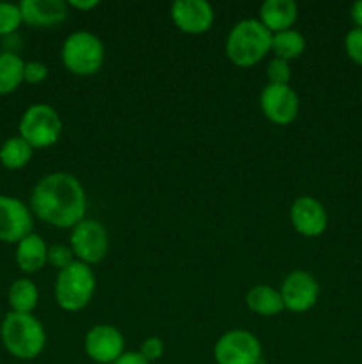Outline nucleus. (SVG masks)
<instances>
[{
  "label": "nucleus",
  "instance_id": "1",
  "mask_svg": "<svg viewBox=\"0 0 362 364\" xmlns=\"http://www.w3.org/2000/svg\"><path fill=\"white\" fill-rule=\"evenodd\" d=\"M32 212L55 228H75L84 220L87 198L80 181L67 173H53L38 181L31 198Z\"/></svg>",
  "mask_w": 362,
  "mask_h": 364
},
{
  "label": "nucleus",
  "instance_id": "2",
  "mask_svg": "<svg viewBox=\"0 0 362 364\" xmlns=\"http://www.w3.org/2000/svg\"><path fill=\"white\" fill-rule=\"evenodd\" d=\"M272 36L259 20H241L227 36V57L240 68L254 66L272 50Z\"/></svg>",
  "mask_w": 362,
  "mask_h": 364
},
{
  "label": "nucleus",
  "instance_id": "3",
  "mask_svg": "<svg viewBox=\"0 0 362 364\" xmlns=\"http://www.w3.org/2000/svg\"><path fill=\"white\" fill-rule=\"evenodd\" d=\"M2 343L13 358L35 359L46 345L41 322L31 313H9L2 322Z\"/></svg>",
  "mask_w": 362,
  "mask_h": 364
},
{
  "label": "nucleus",
  "instance_id": "4",
  "mask_svg": "<svg viewBox=\"0 0 362 364\" xmlns=\"http://www.w3.org/2000/svg\"><path fill=\"white\" fill-rule=\"evenodd\" d=\"M96 290V277L91 267L73 262L59 270L55 281V301L64 311H80L91 302Z\"/></svg>",
  "mask_w": 362,
  "mask_h": 364
},
{
  "label": "nucleus",
  "instance_id": "5",
  "mask_svg": "<svg viewBox=\"0 0 362 364\" xmlns=\"http://www.w3.org/2000/svg\"><path fill=\"white\" fill-rule=\"evenodd\" d=\"M62 63L73 75L91 77L98 73L105 59V48L98 36L91 32H73L62 45Z\"/></svg>",
  "mask_w": 362,
  "mask_h": 364
},
{
  "label": "nucleus",
  "instance_id": "6",
  "mask_svg": "<svg viewBox=\"0 0 362 364\" xmlns=\"http://www.w3.org/2000/svg\"><path fill=\"white\" fill-rule=\"evenodd\" d=\"M62 132V121L53 107L38 103L25 110L20 119V137L34 148H50L55 144Z\"/></svg>",
  "mask_w": 362,
  "mask_h": 364
},
{
  "label": "nucleus",
  "instance_id": "7",
  "mask_svg": "<svg viewBox=\"0 0 362 364\" xmlns=\"http://www.w3.org/2000/svg\"><path fill=\"white\" fill-rule=\"evenodd\" d=\"M71 251L78 262L99 263L109 252V233L98 220L84 219L71 231Z\"/></svg>",
  "mask_w": 362,
  "mask_h": 364
},
{
  "label": "nucleus",
  "instance_id": "8",
  "mask_svg": "<svg viewBox=\"0 0 362 364\" xmlns=\"http://www.w3.org/2000/svg\"><path fill=\"white\" fill-rule=\"evenodd\" d=\"M219 364H265L261 343L247 331H229L215 345Z\"/></svg>",
  "mask_w": 362,
  "mask_h": 364
},
{
  "label": "nucleus",
  "instance_id": "9",
  "mask_svg": "<svg viewBox=\"0 0 362 364\" xmlns=\"http://www.w3.org/2000/svg\"><path fill=\"white\" fill-rule=\"evenodd\" d=\"M32 213L20 199L0 196V242L18 244L32 233Z\"/></svg>",
  "mask_w": 362,
  "mask_h": 364
},
{
  "label": "nucleus",
  "instance_id": "10",
  "mask_svg": "<svg viewBox=\"0 0 362 364\" xmlns=\"http://www.w3.org/2000/svg\"><path fill=\"white\" fill-rule=\"evenodd\" d=\"M263 114L275 124H290L298 116V96L290 85L268 84L259 98Z\"/></svg>",
  "mask_w": 362,
  "mask_h": 364
},
{
  "label": "nucleus",
  "instance_id": "11",
  "mask_svg": "<svg viewBox=\"0 0 362 364\" xmlns=\"http://www.w3.org/2000/svg\"><path fill=\"white\" fill-rule=\"evenodd\" d=\"M319 287L314 276L304 270H295L284 279L280 288V297H283L284 309H290L293 313H304L311 309L318 301Z\"/></svg>",
  "mask_w": 362,
  "mask_h": 364
},
{
  "label": "nucleus",
  "instance_id": "12",
  "mask_svg": "<svg viewBox=\"0 0 362 364\" xmlns=\"http://www.w3.org/2000/svg\"><path fill=\"white\" fill-rule=\"evenodd\" d=\"M85 352L92 361L99 364H112L124 354V338L116 327L99 323L85 336Z\"/></svg>",
  "mask_w": 362,
  "mask_h": 364
},
{
  "label": "nucleus",
  "instance_id": "13",
  "mask_svg": "<svg viewBox=\"0 0 362 364\" xmlns=\"http://www.w3.org/2000/svg\"><path fill=\"white\" fill-rule=\"evenodd\" d=\"M174 25L187 34H202L213 25V7L206 0H176L170 7Z\"/></svg>",
  "mask_w": 362,
  "mask_h": 364
},
{
  "label": "nucleus",
  "instance_id": "14",
  "mask_svg": "<svg viewBox=\"0 0 362 364\" xmlns=\"http://www.w3.org/2000/svg\"><path fill=\"white\" fill-rule=\"evenodd\" d=\"M291 224L304 237H319L327 230V212L318 199L302 196L291 205Z\"/></svg>",
  "mask_w": 362,
  "mask_h": 364
},
{
  "label": "nucleus",
  "instance_id": "15",
  "mask_svg": "<svg viewBox=\"0 0 362 364\" xmlns=\"http://www.w3.org/2000/svg\"><path fill=\"white\" fill-rule=\"evenodd\" d=\"M25 23L50 27L67 18V6L62 0H23L18 4Z\"/></svg>",
  "mask_w": 362,
  "mask_h": 364
},
{
  "label": "nucleus",
  "instance_id": "16",
  "mask_svg": "<svg viewBox=\"0 0 362 364\" xmlns=\"http://www.w3.org/2000/svg\"><path fill=\"white\" fill-rule=\"evenodd\" d=\"M298 18V7L293 0H266L259 9V21L272 34L290 31Z\"/></svg>",
  "mask_w": 362,
  "mask_h": 364
},
{
  "label": "nucleus",
  "instance_id": "17",
  "mask_svg": "<svg viewBox=\"0 0 362 364\" xmlns=\"http://www.w3.org/2000/svg\"><path fill=\"white\" fill-rule=\"evenodd\" d=\"M16 263L23 272L34 274L48 263V247L39 235L31 233L18 242Z\"/></svg>",
  "mask_w": 362,
  "mask_h": 364
},
{
  "label": "nucleus",
  "instance_id": "18",
  "mask_svg": "<svg viewBox=\"0 0 362 364\" xmlns=\"http://www.w3.org/2000/svg\"><path fill=\"white\" fill-rule=\"evenodd\" d=\"M245 302L252 313L261 316H275L284 309L280 291L268 287V284H258V287L251 288L247 297H245Z\"/></svg>",
  "mask_w": 362,
  "mask_h": 364
},
{
  "label": "nucleus",
  "instance_id": "19",
  "mask_svg": "<svg viewBox=\"0 0 362 364\" xmlns=\"http://www.w3.org/2000/svg\"><path fill=\"white\" fill-rule=\"evenodd\" d=\"M25 63L13 52L0 53V95L16 91L23 82Z\"/></svg>",
  "mask_w": 362,
  "mask_h": 364
},
{
  "label": "nucleus",
  "instance_id": "20",
  "mask_svg": "<svg viewBox=\"0 0 362 364\" xmlns=\"http://www.w3.org/2000/svg\"><path fill=\"white\" fill-rule=\"evenodd\" d=\"M32 159V146L25 139L9 137L0 146V162L4 167L11 171L21 169L27 166Z\"/></svg>",
  "mask_w": 362,
  "mask_h": 364
},
{
  "label": "nucleus",
  "instance_id": "21",
  "mask_svg": "<svg viewBox=\"0 0 362 364\" xmlns=\"http://www.w3.org/2000/svg\"><path fill=\"white\" fill-rule=\"evenodd\" d=\"M9 306L14 313L34 311L39 301L38 287L31 279H16L9 288Z\"/></svg>",
  "mask_w": 362,
  "mask_h": 364
},
{
  "label": "nucleus",
  "instance_id": "22",
  "mask_svg": "<svg viewBox=\"0 0 362 364\" xmlns=\"http://www.w3.org/2000/svg\"><path fill=\"white\" fill-rule=\"evenodd\" d=\"M305 50V38L300 32L293 31H284L277 32L272 36V52L275 53V57L284 59L290 63L291 59H297L304 53Z\"/></svg>",
  "mask_w": 362,
  "mask_h": 364
},
{
  "label": "nucleus",
  "instance_id": "23",
  "mask_svg": "<svg viewBox=\"0 0 362 364\" xmlns=\"http://www.w3.org/2000/svg\"><path fill=\"white\" fill-rule=\"evenodd\" d=\"M20 6L9 2H0V36H9L21 25Z\"/></svg>",
  "mask_w": 362,
  "mask_h": 364
},
{
  "label": "nucleus",
  "instance_id": "24",
  "mask_svg": "<svg viewBox=\"0 0 362 364\" xmlns=\"http://www.w3.org/2000/svg\"><path fill=\"white\" fill-rule=\"evenodd\" d=\"M266 77H268V84L273 85H287L291 78V68L290 63L279 57H273L266 68Z\"/></svg>",
  "mask_w": 362,
  "mask_h": 364
},
{
  "label": "nucleus",
  "instance_id": "25",
  "mask_svg": "<svg viewBox=\"0 0 362 364\" xmlns=\"http://www.w3.org/2000/svg\"><path fill=\"white\" fill-rule=\"evenodd\" d=\"M73 258H75L73 251H71V247H67V245L57 244V245H52V247H48V263L50 265L57 267L59 270L66 269L67 265H71V263L75 262Z\"/></svg>",
  "mask_w": 362,
  "mask_h": 364
},
{
  "label": "nucleus",
  "instance_id": "26",
  "mask_svg": "<svg viewBox=\"0 0 362 364\" xmlns=\"http://www.w3.org/2000/svg\"><path fill=\"white\" fill-rule=\"evenodd\" d=\"M344 50L355 64L362 66V28H351L344 39Z\"/></svg>",
  "mask_w": 362,
  "mask_h": 364
},
{
  "label": "nucleus",
  "instance_id": "27",
  "mask_svg": "<svg viewBox=\"0 0 362 364\" xmlns=\"http://www.w3.org/2000/svg\"><path fill=\"white\" fill-rule=\"evenodd\" d=\"M48 77V68L45 66L39 60H31V63H25V71H23V80L28 84H41L45 78Z\"/></svg>",
  "mask_w": 362,
  "mask_h": 364
},
{
  "label": "nucleus",
  "instance_id": "28",
  "mask_svg": "<svg viewBox=\"0 0 362 364\" xmlns=\"http://www.w3.org/2000/svg\"><path fill=\"white\" fill-rule=\"evenodd\" d=\"M141 354H142V358L146 359V361H149V363L158 361V359L162 358V354H163V341L160 340V338H156V336L148 338V340L142 343Z\"/></svg>",
  "mask_w": 362,
  "mask_h": 364
},
{
  "label": "nucleus",
  "instance_id": "29",
  "mask_svg": "<svg viewBox=\"0 0 362 364\" xmlns=\"http://www.w3.org/2000/svg\"><path fill=\"white\" fill-rule=\"evenodd\" d=\"M112 364H149V361H146L142 358L141 352H124L121 358H117Z\"/></svg>",
  "mask_w": 362,
  "mask_h": 364
},
{
  "label": "nucleus",
  "instance_id": "30",
  "mask_svg": "<svg viewBox=\"0 0 362 364\" xmlns=\"http://www.w3.org/2000/svg\"><path fill=\"white\" fill-rule=\"evenodd\" d=\"M98 0H70L67 2V6L75 7V9H80V11H89V9H94V7H98Z\"/></svg>",
  "mask_w": 362,
  "mask_h": 364
},
{
  "label": "nucleus",
  "instance_id": "31",
  "mask_svg": "<svg viewBox=\"0 0 362 364\" xmlns=\"http://www.w3.org/2000/svg\"><path fill=\"white\" fill-rule=\"evenodd\" d=\"M351 18H353L357 28H362V0L353 4V7H351Z\"/></svg>",
  "mask_w": 362,
  "mask_h": 364
}]
</instances>
